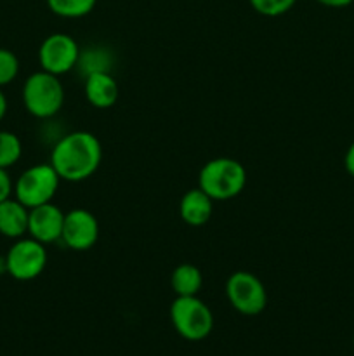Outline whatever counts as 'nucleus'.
<instances>
[{
  "instance_id": "1",
  "label": "nucleus",
  "mask_w": 354,
  "mask_h": 356,
  "mask_svg": "<svg viewBox=\"0 0 354 356\" xmlns=\"http://www.w3.org/2000/svg\"><path fill=\"white\" fill-rule=\"evenodd\" d=\"M103 148L92 132L75 131L56 143L51 153V165L61 179L80 183L92 176L101 165Z\"/></svg>"
},
{
  "instance_id": "2",
  "label": "nucleus",
  "mask_w": 354,
  "mask_h": 356,
  "mask_svg": "<svg viewBox=\"0 0 354 356\" xmlns=\"http://www.w3.org/2000/svg\"><path fill=\"white\" fill-rule=\"evenodd\" d=\"M245 184V167L229 156H219L207 162L198 176V186L214 200H229L238 197Z\"/></svg>"
},
{
  "instance_id": "3",
  "label": "nucleus",
  "mask_w": 354,
  "mask_h": 356,
  "mask_svg": "<svg viewBox=\"0 0 354 356\" xmlns=\"http://www.w3.org/2000/svg\"><path fill=\"white\" fill-rule=\"evenodd\" d=\"M23 103L28 113L37 118H51L65 104V87L58 75L40 70L24 80Z\"/></svg>"
},
{
  "instance_id": "4",
  "label": "nucleus",
  "mask_w": 354,
  "mask_h": 356,
  "mask_svg": "<svg viewBox=\"0 0 354 356\" xmlns=\"http://www.w3.org/2000/svg\"><path fill=\"white\" fill-rule=\"evenodd\" d=\"M170 322L186 341H203L214 329V315L198 296L176 298L170 306Z\"/></svg>"
},
{
  "instance_id": "5",
  "label": "nucleus",
  "mask_w": 354,
  "mask_h": 356,
  "mask_svg": "<svg viewBox=\"0 0 354 356\" xmlns=\"http://www.w3.org/2000/svg\"><path fill=\"white\" fill-rule=\"evenodd\" d=\"M61 177L51 163H38L28 167L14 183V197L28 209L52 202L58 191Z\"/></svg>"
},
{
  "instance_id": "6",
  "label": "nucleus",
  "mask_w": 354,
  "mask_h": 356,
  "mask_svg": "<svg viewBox=\"0 0 354 356\" xmlns=\"http://www.w3.org/2000/svg\"><path fill=\"white\" fill-rule=\"evenodd\" d=\"M229 305L245 316H255L266 309L267 292L259 277L250 271H235L226 282Z\"/></svg>"
},
{
  "instance_id": "7",
  "label": "nucleus",
  "mask_w": 354,
  "mask_h": 356,
  "mask_svg": "<svg viewBox=\"0 0 354 356\" xmlns=\"http://www.w3.org/2000/svg\"><path fill=\"white\" fill-rule=\"evenodd\" d=\"M7 275L19 282L40 277L47 266V249L35 238H17L6 254Z\"/></svg>"
},
{
  "instance_id": "8",
  "label": "nucleus",
  "mask_w": 354,
  "mask_h": 356,
  "mask_svg": "<svg viewBox=\"0 0 354 356\" xmlns=\"http://www.w3.org/2000/svg\"><path fill=\"white\" fill-rule=\"evenodd\" d=\"M38 61L42 70L52 75H65L71 72L80 61V49L75 38L66 33H52L38 49Z\"/></svg>"
},
{
  "instance_id": "9",
  "label": "nucleus",
  "mask_w": 354,
  "mask_h": 356,
  "mask_svg": "<svg viewBox=\"0 0 354 356\" xmlns=\"http://www.w3.org/2000/svg\"><path fill=\"white\" fill-rule=\"evenodd\" d=\"M99 238V222L92 212L85 209H73L65 214V226H62L61 240L71 250L92 249Z\"/></svg>"
},
{
  "instance_id": "10",
  "label": "nucleus",
  "mask_w": 354,
  "mask_h": 356,
  "mask_svg": "<svg viewBox=\"0 0 354 356\" xmlns=\"http://www.w3.org/2000/svg\"><path fill=\"white\" fill-rule=\"evenodd\" d=\"M65 226V212L52 202L30 209L28 235L44 245L61 240Z\"/></svg>"
},
{
  "instance_id": "11",
  "label": "nucleus",
  "mask_w": 354,
  "mask_h": 356,
  "mask_svg": "<svg viewBox=\"0 0 354 356\" xmlns=\"http://www.w3.org/2000/svg\"><path fill=\"white\" fill-rule=\"evenodd\" d=\"M118 82L108 70L87 73L85 76V97L94 108H111L118 99Z\"/></svg>"
},
{
  "instance_id": "12",
  "label": "nucleus",
  "mask_w": 354,
  "mask_h": 356,
  "mask_svg": "<svg viewBox=\"0 0 354 356\" xmlns=\"http://www.w3.org/2000/svg\"><path fill=\"white\" fill-rule=\"evenodd\" d=\"M212 212H214V198L208 197L200 186L186 191L180 198L179 214L186 225L203 226L210 221Z\"/></svg>"
},
{
  "instance_id": "13",
  "label": "nucleus",
  "mask_w": 354,
  "mask_h": 356,
  "mask_svg": "<svg viewBox=\"0 0 354 356\" xmlns=\"http://www.w3.org/2000/svg\"><path fill=\"white\" fill-rule=\"evenodd\" d=\"M30 209L17 198H7L0 202V235L6 238H23L28 233Z\"/></svg>"
},
{
  "instance_id": "14",
  "label": "nucleus",
  "mask_w": 354,
  "mask_h": 356,
  "mask_svg": "<svg viewBox=\"0 0 354 356\" xmlns=\"http://www.w3.org/2000/svg\"><path fill=\"white\" fill-rule=\"evenodd\" d=\"M170 287L176 292L177 298L198 296V292L203 287V273L194 264H179L170 275Z\"/></svg>"
},
{
  "instance_id": "15",
  "label": "nucleus",
  "mask_w": 354,
  "mask_h": 356,
  "mask_svg": "<svg viewBox=\"0 0 354 356\" xmlns=\"http://www.w3.org/2000/svg\"><path fill=\"white\" fill-rule=\"evenodd\" d=\"M97 0H47V7L56 16L76 19L92 13Z\"/></svg>"
},
{
  "instance_id": "16",
  "label": "nucleus",
  "mask_w": 354,
  "mask_h": 356,
  "mask_svg": "<svg viewBox=\"0 0 354 356\" xmlns=\"http://www.w3.org/2000/svg\"><path fill=\"white\" fill-rule=\"evenodd\" d=\"M21 153H23L21 139L14 132L0 131V169H9L17 163Z\"/></svg>"
},
{
  "instance_id": "17",
  "label": "nucleus",
  "mask_w": 354,
  "mask_h": 356,
  "mask_svg": "<svg viewBox=\"0 0 354 356\" xmlns=\"http://www.w3.org/2000/svg\"><path fill=\"white\" fill-rule=\"evenodd\" d=\"M248 2L260 16L276 17L287 14L297 0H248Z\"/></svg>"
},
{
  "instance_id": "18",
  "label": "nucleus",
  "mask_w": 354,
  "mask_h": 356,
  "mask_svg": "<svg viewBox=\"0 0 354 356\" xmlns=\"http://www.w3.org/2000/svg\"><path fill=\"white\" fill-rule=\"evenodd\" d=\"M19 73V59L9 49L0 47V87L9 86Z\"/></svg>"
},
{
  "instance_id": "19",
  "label": "nucleus",
  "mask_w": 354,
  "mask_h": 356,
  "mask_svg": "<svg viewBox=\"0 0 354 356\" xmlns=\"http://www.w3.org/2000/svg\"><path fill=\"white\" fill-rule=\"evenodd\" d=\"M12 191H14V183L12 179H10L9 172H7V169H0V202L10 198Z\"/></svg>"
},
{
  "instance_id": "20",
  "label": "nucleus",
  "mask_w": 354,
  "mask_h": 356,
  "mask_svg": "<svg viewBox=\"0 0 354 356\" xmlns=\"http://www.w3.org/2000/svg\"><path fill=\"white\" fill-rule=\"evenodd\" d=\"M344 167H346L347 174L354 177V143H351V146L347 148L346 156H344Z\"/></svg>"
},
{
  "instance_id": "21",
  "label": "nucleus",
  "mask_w": 354,
  "mask_h": 356,
  "mask_svg": "<svg viewBox=\"0 0 354 356\" xmlns=\"http://www.w3.org/2000/svg\"><path fill=\"white\" fill-rule=\"evenodd\" d=\"M316 2L325 7H332V9H342V7L351 6L354 0H316Z\"/></svg>"
},
{
  "instance_id": "22",
  "label": "nucleus",
  "mask_w": 354,
  "mask_h": 356,
  "mask_svg": "<svg viewBox=\"0 0 354 356\" xmlns=\"http://www.w3.org/2000/svg\"><path fill=\"white\" fill-rule=\"evenodd\" d=\"M6 113H7V97L6 94L2 92V87H0V120L6 117Z\"/></svg>"
},
{
  "instance_id": "23",
  "label": "nucleus",
  "mask_w": 354,
  "mask_h": 356,
  "mask_svg": "<svg viewBox=\"0 0 354 356\" xmlns=\"http://www.w3.org/2000/svg\"><path fill=\"white\" fill-rule=\"evenodd\" d=\"M7 273V261L6 256H0V275Z\"/></svg>"
},
{
  "instance_id": "24",
  "label": "nucleus",
  "mask_w": 354,
  "mask_h": 356,
  "mask_svg": "<svg viewBox=\"0 0 354 356\" xmlns=\"http://www.w3.org/2000/svg\"><path fill=\"white\" fill-rule=\"evenodd\" d=\"M353 346H354V336H353Z\"/></svg>"
}]
</instances>
